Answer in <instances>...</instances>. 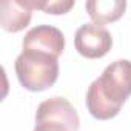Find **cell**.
I'll return each instance as SVG.
<instances>
[{
    "instance_id": "obj_1",
    "label": "cell",
    "mask_w": 131,
    "mask_h": 131,
    "mask_svg": "<svg viewBox=\"0 0 131 131\" xmlns=\"http://www.w3.org/2000/svg\"><path fill=\"white\" fill-rule=\"evenodd\" d=\"M131 96V62L120 59L105 68L86 91V108L99 120H108L120 113Z\"/></svg>"
},
{
    "instance_id": "obj_2",
    "label": "cell",
    "mask_w": 131,
    "mask_h": 131,
    "mask_svg": "<svg viewBox=\"0 0 131 131\" xmlns=\"http://www.w3.org/2000/svg\"><path fill=\"white\" fill-rule=\"evenodd\" d=\"M59 57L37 51L23 49L16 59V74L20 85L29 91H45L59 77Z\"/></svg>"
},
{
    "instance_id": "obj_3",
    "label": "cell",
    "mask_w": 131,
    "mask_h": 131,
    "mask_svg": "<svg viewBox=\"0 0 131 131\" xmlns=\"http://www.w3.org/2000/svg\"><path fill=\"white\" fill-rule=\"evenodd\" d=\"M80 120L76 108L65 97H51L37 106L32 131H79Z\"/></svg>"
},
{
    "instance_id": "obj_4",
    "label": "cell",
    "mask_w": 131,
    "mask_h": 131,
    "mask_svg": "<svg viewBox=\"0 0 131 131\" xmlns=\"http://www.w3.org/2000/svg\"><path fill=\"white\" fill-rule=\"evenodd\" d=\"M74 45L80 56L86 59H100L111 49L113 39L105 26L85 23L76 31Z\"/></svg>"
},
{
    "instance_id": "obj_5",
    "label": "cell",
    "mask_w": 131,
    "mask_h": 131,
    "mask_svg": "<svg viewBox=\"0 0 131 131\" xmlns=\"http://www.w3.org/2000/svg\"><path fill=\"white\" fill-rule=\"evenodd\" d=\"M23 49H37L59 57L65 49V36L51 25H39L29 29L22 42Z\"/></svg>"
},
{
    "instance_id": "obj_6",
    "label": "cell",
    "mask_w": 131,
    "mask_h": 131,
    "mask_svg": "<svg viewBox=\"0 0 131 131\" xmlns=\"http://www.w3.org/2000/svg\"><path fill=\"white\" fill-rule=\"evenodd\" d=\"M32 17V9L26 0H3L0 3V25L8 32L25 29Z\"/></svg>"
},
{
    "instance_id": "obj_7",
    "label": "cell",
    "mask_w": 131,
    "mask_h": 131,
    "mask_svg": "<svg viewBox=\"0 0 131 131\" xmlns=\"http://www.w3.org/2000/svg\"><path fill=\"white\" fill-rule=\"evenodd\" d=\"M126 8L125 0H88L85 9L96 25H106L119 20Z\"/></svg>"
},
{
    "instance_id": "obj_8",
    "label": "cell",
    "mask_w": 131,
    "mask_h": 131,
    "mask_svg": "<svg viewBox=\"0 0 131 131\" xmlns=\"http://www.w3.org/2000/svg\"><path fill=\"white\" fill-rule=\"evenodd\" d=\"M31 9H42L46 14H65L73 6V0H26Z\"/></svg>"
}]
</instances>
